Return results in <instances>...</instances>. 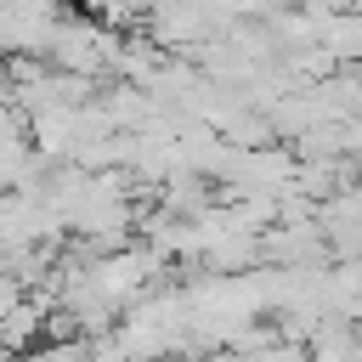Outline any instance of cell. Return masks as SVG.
Wrapping results in <instances>:
<instances>
[{
    "label": "cell",
    "mask_w": 362,
    "mask_h": 362,
    "mask_svg": "<svg viewBox=\"0 0 362 362\" xmlns=\"http://www.w3.org/2000/svg\"><path fill=\"white\" fill-rule=\"evenodd\" d=\"M34 362H40V356H34Z\"/></svg>",
    "instance_id": "1"
}]
</instances>
